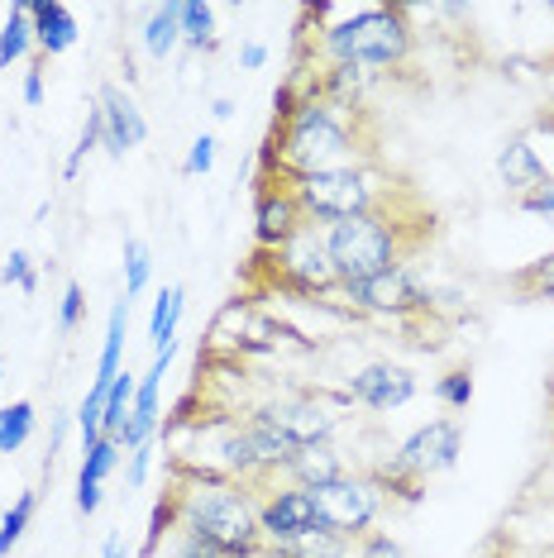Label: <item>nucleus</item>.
<instances>
[{
  "mask_svg": "<svg viewBox=\"0 0 554 558\" xmlns=\"http://www.w3.org/2000/svg\"><path fill=\"white\" fill-rule=\"evenodd\" d=\"M210 116H216V120H234V100H216V106H210Z\"/></svg>",
  "mask_w": 554,
  "mask_h": 558,
  "instance_id": "44",
  "label": "nucleus"
},
{
  "mask_svg": "<svg viewBox=\"0 0 554 558\" xmlns=\"http://www.w3.org/2000/svg\"><path fill=\"white\" fill-rule=\"evenodd\" d=\"M345 411H349V397L345 391H325V387H301V391H282V397L263 401L254 415H263L273 429H282L287 439L297 444H321V439H335L339 425H345Z\"/></svg>",
  "mask_w": 554,
  "mask_h": 558,
  "instance_id": "8",
  "label": "nucleus"
},
{
  "mask_svg": "<svg viewBox=\"0 0 554 558\" xmlns=\"http://www.w3.org/2000/svg\"><path fill=\"white\" fill-rule=\"evenodd\" d=\"M301 225H306V210H301L292 186L258 182V192H254V244H258V253L282 248Z\"/></svg>",
  "mask_w": 554,
  "mask_h": 558,
  "instance_id": "14",
  "label": "nucleus"
},
{
  "mask_svg": "<svg viewBox=\"0 0 554 558\" xmlns=\"http://www.w3.org/2000/svg\"><path fill=\"white\" fill-rule=\"evenodd\" d=\"M96 106H100V116H106V138H100V154L106 158H124L130 148H138L148 138V120H144V110H138V100L124 92V86L116 82H106L96 92Z\"/></svg>",
  "mask_w": 554,
  "mask_h": 558,
  "instance_id": "15",
  "label": "nucleus"
},
{
  "mask_svg": "<svg viewBox=\"0 0 554 558\" xmlns=\"http://www.w3.org/2000/svg\"><path fill=\"white\" fill-rule=\"evenodd\" d=\"M138 44L154 62H168L182 48V0H162L144 15V29H138Z\"/></svg>",
  "mask_w": 554,
  "mask_h": 558,
  "instance_id": "20",
  "label": "nucleus"
},
{
  "mask_svg": "<svg viewBox=\"0 0 554 558\" xmlns=\"http://www.w3.org/2000/svg\"><path fill=\"white\" fill-rule=\"evenodd\" d=\"M325 234H330V258H335L339 287H354V282H369V277L387 272V268H401L411 253L407 220H401L397 206L339 220Z\"/></svg>",
  "mask_w": 554,
  "mask_h": 558,
  "instance_id": "4",
  "label": "nucleus"
},
{
  "mask_svg": "<svg viewBox=\"0 0 554 558\" xmlns=\"http://www.w3.org/2000/svg\"><path fill=\"white\" fill-rule=\"evenodd\" d=\"M34 53V20H29V0L10 5L5 24H0V72H10L20 58Z\"/></svg>",
  "mask_w": 554,
  "mask_h": 558,
  "instance_id": "22",
  "label": "nucleus"
},
{
  "mask_svg": "<svg viewBox=\"0 0 554 558\" xmlns=\"http://www.w3.org/2000/svg\"><path fill=\"white\" fill-rule=\"evenodd\" d=\"M29 20H34V53L44 62L62 58L72 44H77V15H72L62 0H29Z\"/></svg>",
  "mask_w": 554,
  "mask_h": 558,
  "instance_id": "19",
  "label": "nucleus"
},
{
  "mask_svg": "<svg viewBox=\"0 0 554 558\" xmlns=\"http://www.w3.org/2000/svg\"><path fill=\"white\" fill-rule=\"evenodd\" d=\"M124 329H130V301H116L110 306V320H106V339H100V359H96V377L92 383H100V387H110L116 377L124 373Z\"/></svg>",
  "mask_w": 554,
  "mask_h": 558,
  "instance_id": "21",
  "label": "nucleus"
},
{
  "mask_svg": "<svg viewBox=\"0 0 554 558\" xmlns=\"http://www.w3.org/2000/svg\"><path fill=\"white\" fill-rule=\"evenodd\" d=\"M316 15L330 20L321 29L325 62H354V68H373V72H397L416 53V29H411L407 5H363V10H349V15L321 5Z\"/></svg>",
  "mask_w": 554,
  "mask_h": 558,
  "instance_id": "3",
  "label": "nucleus"
},
{
  "mask_svg": "<svg viewBox=\"0 0 554 558\" xmlns=\"http://www.w3.org/2000/svg\"><path fill=\"white\" fill-rule=\"evenodd\" d=\"M172 558H234V554H220V549H210V544H201V539L178 535V549H172Z\"/></svg>",
  "mask_w": 554,
  "mask_h": 558,
  "instance_id": "40",
  "label": "nucleus"
},
{
  "mask_svg": "<svg viewBox=\"0 0 554 558\" xmlns=\"http://www.w3.org/2000/svg\"><path fill=\"white\" fill-rule=\"evenodd\" d=\"M550 15H554V5H550Z\"/></svg>",
  "mask_w": 554,
  "mask_h": 558,
  "instance_id": "47",
  "label": "nucleus"
},
{
  "mask_svg": "<svg viewBox=\"0 0 554 558\" xmlns=\"http://www.w3.org/2000/svg\"><path fill=\"white\" fill-rule=\"evenodd\" d=\"M459 449H463V429H459V421H449L445 415V421H431V425L411 429V435L393 449V459L369 468V473L377 477V487L387 492V501L393 497L416 501L425 482L445 477L449 468L459 463Z\"/></svg>",
  "mask_w": 554,
  "mask_h": 558,
  "instance_id": "6",
  "label": "nucleus"
},
{
  "mask_svg": "<svg viewBox=\"0 0 554 558\" xmlns=\"http://www.w3.org/2000/svg\"><path fill=\"white\" fill-rule=\"evenodd\" d=\"M258 263H263V272H268V287L292 301H325L339 291V272L330 258V234H325V225L306 220L282 248L258 253Z\"/></svg>",
  "mask_w": 554,
  "mask_h": 558,
  "instance_id": "7",
  "label": "nucleus"
},
{
  "mask_svg": "<svg viewBox=\"0 0 554 558\" xmlns=\"http://www.w3.org/2000/svg\"><path fill=\"white\" fill-rule=\"evenodd\" d=\"M82 315H86V291H82V282H68L62 287V301H58V329L72 335V329L82 325Z\"/></svg>",
  "mask_w": 554,
  "mask_h": 558,
  "instance_id": "34",
  "label": "nucleus"
},
{
  "mask_svg": "<svg viewBox=\"0 0 554 558\" xmlns=\"http://www.w3.org/2000/svg\"><path fill=\"white\" fill-rule=\"evenodd\" d=\"M0 282L5 287H20L24 296H34L39 291V272H34V258L24 248H10V258H5V268H0Z\"/></svg>",
  "mask_w": 554,
  "mask_h": 558,
  "instance_id": "33",
  "label": "nucleus"
},
{
  "mask_svg": "<svg viewBox=\"0 0 554 558\" xmlns=\"http://www.w3.org/2000/svg\"><path fill=\"white\" fill-rule=\"evenodd\" d=\"M263 62H268V44H258V39L239 44V68H244V72H258Z\"/></svg>",
  "mask_w": 554,
  "mask_h": 558,
  "instance_id": "41",
  "label": "nucleus"
},
{
  "mask_svg": "<svg viewBox=\"0 0 554 558\" xmlns=\"http://www.w3.org/2000/svg\"><path fill=\"white\" fill-rule=\"evenodd\" d=\"M550 558H554V554H550Z\"/></svg>",
  "mask_w": 554,
  "mask_h": 558,
  "instance_id": "49",
  "label": "nucleus"
},
{
  "mask_svg": "<svg viewBox=\"0 0 554 558\" xmlns=\"http://www.w3.org/2000/svg\"><path fill=\"white\" fill-rule=\"evenodd\" d=\"M316 525H321V515H316V497H311V492L287 487V482L258 487V530H263V544H268V549L292 544Z\"/></svg>",
  "mask_w": 554,
  "mask_h": 558,
  "instance_id": "11",
  "label": "nucleus"
},
{
  "mask_svg": "<svg viewBox=\"0 0 554 558\" xmlns=\"http://www.w3.org/2000/svg\"><path fill=\"white\" fill-rule=\"evenodd\" d=\"M168 525L186 539H201L220 554H258L268 549L258 530V492L249 482L186 473L178 468V482L162 497Z\"/></svg>",
  "mask_w": 554,
  "mask_h": 558,
  "instance_id": "2",
  "label": "nucleus"
},
{
  "mask_svg": "<svg viewBox=\"0 0 554 558\" xmlns=\"http://www.w3.org/2000/svg\"><path fill=\"white\" fill-rule=\"evenodd\" d=\"M100 138H106V116H100V106L92 100V106H86V124H82V134H77V148H72L68 154V162H62V177H77V168H82V158H92L96 148H100Z\"/></svg>",
  "mask_w": 554,
  "mask_h": 558,
  "instance_id": "31",
  "label": "nucleus"
},
{
  "mask_svg": "<svg viewBox=\"0 0 554 558\" xmlns=\"http://www.w3.org/2000/svg\"><path fill=\"white\" fill-rule=\"evenodd\" d=\"M550 124H554V116H550Z\"/></svg>",
  "mask_w": 554,
  "mask_h": 558,
  "instance_id": "48",
  "label": "nucleus"
},
{
  "mask_svg": "<svg viewBox=\"0 0 554 558\" xmlns=\"http://www.w3.org/2000/svg\"><path fill=\"white\" fill-rule=\"evenodd\" d=\"M172 359H178V344L158 349L154 363H148V373L138 377L134 387V405H130V421H124V435L116 439L124 453L130 449H144V444L158 439V425H162V377H168Z\"/></svg>",
  "mask_w": 554,
  "mask_h": 558,
  "instance_id": "13",
  "label": "nucleus"
},
{
  "mask_svg": "<svg viewBox=\"0 0 554 558\" xmlns=\"http://www.w3.org/2000/svg\"><path fill=\"white\" fill-rule=\"evenodd\" d=\"M234 558H273L268 549H258V554H234Z\"/></svg>",
  "mask_w": 554,
  "mask_h": 558,
  "instance_id": "45",
  "label": "nucleus"
},
{
  "mask_svg": "<svg viewBox=\"0 0 554 558\" xmlns=\"http://www.w3.org/2000/svg\"><path fill=\"white\" fill-rule=\"evenodd\" d=\"M20 96H24V106L29 110L44 106V58L29 62V72H24V82H20Z\"/></svg>",
  "mask_w": 554,
  "mask_h": 558,
  "instance_id": "39",
  "label": "nucleus"
},
{
  "mask_svg": "<svg viewBox=\"0 0 554 558\" xmlns=\"http://www.w3.org/2000/svg\"><path fill=\"white\" fill-rule=\"evenodd\" d=\"M62 439H68V415H53V435H48V468H53Z\"/></svg>",
  "mask_w": 554,
  "mask_h": 558,
  "instance_id": "42",
  "label": "nucleus"
},
{
  "mask_svg": "<svg viewBox=\"0 0 554 558\" xmlns=\"http://www.w3.org/2000/svg\"><path fill=\"white\" fill-rule=\"evenodd\" d=\"M120 272H124V301H138L148 291V282H154V248L144 239H124Z\"/></svg>",
  "mask_w": 554,
  "mask_h": 558,
  "instance_id": "26",
  "label": "nucleus"
},
{
  "mask_svg": "<svg viewBox=\"0 0 554 558\" xmlns=\"http://www.w3.org/2000/svg\"><path fill=\"white\" fill-rule=\"evenodd\" d=\"M134 387H138V377H130V373H120L116 383H110L106 415H100V435H110V439L124 435V421H130V405H134Z\"/></svg>",
  "mask_w": 554,
  "mask_h": 558,
  "instance_id": "28",
  "label": "nucleus"
},
{
  "mask_svg": "<svg viewBox=\"0 0 554 558\" xmlns=\"http://www.w3.org/2000/svg\"><path fill=\"white\" fill-rule=\"evenodd\" d=\"M0 383H5V359H0Z\"/></svg>",
  "mask_w": 554,
  "mask_h": 558,
  "instance_id": "46",
  "label": "nucleus"
},
{
  "mask_svg": "<svg viewBox=\"0 0 554 558\" xmlns=\"http://www.w3.org/2000/svg\"><path fill=\"white\" fill-rule=\"evenodd\" d=\"M216 44H220L216 5H206V0H182V48H192V53H210Z\"/></svg>",
  "mask_w": 554,
  "mask_h": 558,
  "instance_id": "25",
  "label": "nucleus"
},
{
  "mask_svg": "<svg viewBox=\"0 0 554 558\" xmlns=\"http://www.w3.org/2000/svg\"><path fill=\"white\" fill-rule=\"evenodd\" d=\"M511 291L516 296H526V301H550L554 306V253L526 263L521 272H511Z\"/></svg>",
  "mask_w": 554,
  "mask_h": 558,
  "instance_id": "29",
  "label": "nucleus"
},
{
  "mask_svg": "<svg viewBox=\"0 0 554 558\" xmlns=\"http://www.w3.org/2000/svg\"><path fill=\"white\" fill-rule=\"evenodd\" d=\"M516 206H521L526 215H535V220H545V225H554V177L545 186H540V192H531V196H521L516 201Z\"/></svg>",
  "mask_w": 554,
  "mask_h": 558,
  "instance_id": "38",
  "label": "nucleus"
},
{
  "mask_svg": "<svg viewBox=\"0 0 554 558\" xmlns=\"http://www.w3.org/2000/svg\"><path fill=\"white\" fill-rule=\"evenodd\" d=\"M210 168H216V134H196L192 154H186V162H182V172L186 177H206Z\"/></svg>",
  "mask_w": 554,
  "mask_h": 558,
  "instance_id": "36",
  "label": "nucleus"
},
{
  "mask_svg": "<svg viewBox=\"0 0 554 558\" xmlns=\"http://www.w3.org/2000/svg\"><path fill=\"white\" fill-rule=\"evenodd\" d=\"M273 558H354V544H349L345 535H335V530H306L301 539L292 544H277V549H268Z\"/></svg>",
  "mask_w": 554,
  "mask_h": 558,
  "instance_id": "23",
  "label": "nucleus"
},
{
  "mask_svg": "<svg viewBox=\"0 0 554 558\" xmlns=\"http://www.w3.org/2000/svg\"><path fill=\"white\" fill-rule=\"evenodd\" d=\"M124 463V449L110 435H100L92 444H82V468H77V515L92 520L106 497V477Z\"/></svg>",
  "mask_w": 554,
  "mask_h": 558,
  "instance_id": "16",
  "label": "nucleus"
},
{
  "mask_svg": "<svg viewBox=\"0 0 554 558\" xmlns=\"http://www.w3.org/2000/svg\"><path fill=\"white\" fill-rule=\"evenodd\" d=\"M182 306H186L182 287H162V291H158V301H154V315H148V339H154V353H158V349H168V344H178Z\"/></svg>",
  "mask_w": 554,
  "mask_h": 558,
  "instance_id": "24",
  "label": "nucleus"
},
{
  "mask_svg": "<svg viewBox=\"0 0 554 558\" xmlns=\"http://www.w3.org/2000/svg\"><path fill=\"white\" fill-rule=\"evenodd\" d=\"M345 453L335 449V439H321V444H297V453L287 459V468L277 473V482H287V487H301V492H316L325 482L345 477Z\"/></svg>",
  "mask_w": 554,
  "mask_h": 558,
  "instance_id": "17",
  "label": "nucleus"
},
{
  "mask_svg": "<svg viewBox=\"0 0 554 558\" xmlns=\"http://www.w3.org/2000/svg\"><path fill=\"white\" fill-rule=\"evenodd\" d=\"M100 558H130V544H124L120 530H110V535H106V549H100Z\"/></svg>",
  "mask_w": 554,
  "mask_h": 558,
  "instance_id": "43",
  "label": "nucleus"
},
{
  "mask_svg": "<svg viewBox=\"0 0 554 558\" xmlns=\"http://www.w3.org/2000/svg\"><path fill=\"white\" fill-rule=\"evenodd\" d=\"M354 558H407V549L387 530H369L363 539H354Z\"/></svg>",
  "mask_w": 554,
  "mask_h": 558,
  "instance_id": "35",
  "label": "nucleus"
},
{
  "mask_svg": "<svg viewBox=\"0 0 554 558\" xmlns=\"http://www.w3.org/2000/svg\"><path fill=\"white\" fill-rule=\"evenodd\" d=\"M497 177H502V186L521 201V196H531L550 182V168H545V158H540V148L531 144V138L511 134L507 144L497 148Z\"/></svg>",
  "mask_w": 554,
  "mask_h": 558,
  "instance_id": "18",
  "label": "nucleus"
},
{
  "mask_svg": "<svg viewBox=\"0 0 554 558\" xmlns=\"http://www.w3.org/2000/svg\"><path fill=\"white\" fill-rule=\"evenodd\" d=\"M316 497V515L325 530H335V535H345L349 544L363 539L369 530L377 525V515L387 511V492L377 487V477L363 468V473H345L335 482H325V487L311 492Z\"/></svg>",
  "mask_w": 554,
  "mask_h": 558,
  "instance_id": "9",
  "label": "nucleus"
},
{
  "mask_svg": "<svg viewBox=\"0 0 554 558\" xmlns=\"http://www.w3.org/2000/svg\"><path fill=\"white\" fill-rule=\"evenodd\" d=\"M154 449H158V439L154 444H144V449H130L124 459H130V468H124V487H144L148 482V468H154Z\"/></svg>",
  "mask_w": 554,
  "mask_h": 558,
  "instance_id": "37",
  "label": "nucleus"
},
{
  "mask_svg": "<svg viewBox=\"0 0 554 558\" xmlns=\"http://www.w3.org/2000/svg\"><path fill=\"white\" fill-rule=\"evenodd\" d=\"M339 296L354 306V315H377V320H393V325H407V320H421V315L435 311V296L431 287L416 277V268H387L369 277V282H354V287H339Z\"/></svg>",
  "mask_w": 554,
  "mask_h": 558,
  "instance_id": "10",
  "label": "nucleus"
},
{
  "mask_svg": "<svg viewBox=\"0 0 554 558\" xmlns=\"http://www.w3.org/2000/svg\"><path fill=\"white\" fill-rule=\"evenodd\" d=\"M416 391H421V383H416L411 367L387 363V359L354 367V373H349V383H345L349 405H363V411H377V415L401 411V405H407Z\"/></svg>",
  "mask_w": 554,
  "mask_h": 558,
  "instance_id": "12",
  "label": "nucleus"
},
{
  "mask_svg": "<svg viewBox=\"0 0 554 558\" xmlns=\"http://www.w3.org/2000/svg\"><path fill=\"white\" fill-rule=\"evenodd\" d=\"M363 162H373V154L369 138L359 134V110H339L321 100L316 82H311V96L297 106V116L287 124H273L258 158V182L297 186L306 177L363 168Z\"/></svg>",
  "mask_w": 554,
  "mask_h": 558,
  "instance_id": "1",
  "label": "nucleus"
},
{
  "mask_svg": "<svg viewBox=\"0 0 554 558\" xmlns=\"http://www.w3.org/2000/svg\"><path fill=\"white\" fill-rule=\"evenodd\" d=\"M34 511H39V492H20L15 506L5 511V520H0V558H5L15 544L24 539V530H29Z\"/></svg>",
  "mask_w": 554,
  "mask_h": 558,
  "instance_id": "30",
  "label": "nucleus"
},
{
  "mask_svg": "<svg viewBox=\"0 0 554 558\" xmlns=\"http://www.w3.org/2000/svg\"><path fill=\"white\" fill-rule=\"evenodd\" d=\"M34 425H39V411H34V401L0 405V453H20L24 444L34 439Z\"/></svg>",
  "mask_w": 554,
  "mask_h": 558,
  "instance_id": "27",
  "label": "nucleus"
},
{
  "mask_svg": "<svg viewBox=\"0 0 554 558\" xmlns=\"http://www.w3.org/2000/svg\"><path fill=\"white\" fill-rule=\"evenodd\" d=\"M301 210H306L311 225H339L354 220V215H373V210H393L401 186L387 177L377 162H363V168H345V172H325V177H306V182L292 186Z\"/></svg>",
  "mask_w": 554,
  "mask_h": 558,
  "instance_id": "5",
  "label": "nucleus"
},
{
  "mask_svg": "<svg viewBox=\"0 0 554 558\" xmlns=\"http://www.w3.org/2000/svg\"><path fill=\"white\" fill-rule=\"evenodd\" d=\"M435 397H439L445 411H469V401H473V373H469V367H449V373L435 383Z\"/></svg>",
  "mask_w": 554,
  "mask_h": 558,
  "instance_id": "32",
  "label": "nucleus"
}]
</instances>
